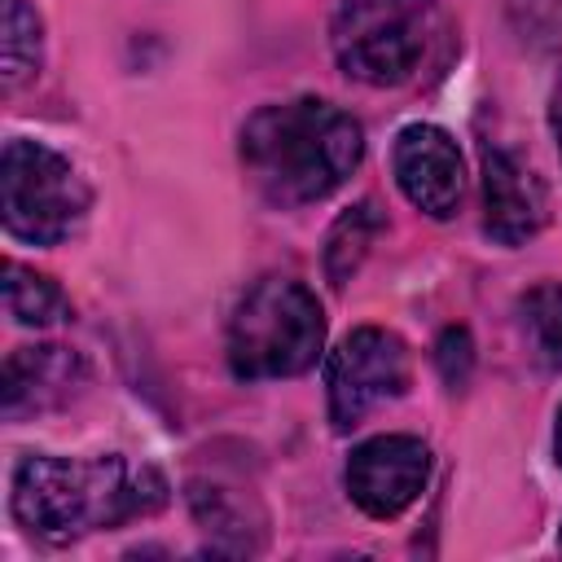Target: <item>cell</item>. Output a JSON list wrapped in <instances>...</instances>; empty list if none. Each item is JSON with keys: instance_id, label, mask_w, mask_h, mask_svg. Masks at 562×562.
Wrapping results in <instances>:
<instances>
[{"instance_id": "7c38bea8", "label": "cell", "mask_w": 562, "mask_h": 562, "mask_svg": "<svg viewBox=\"0 0 562 562\" xmlns=\"http://www.w3.org/2000/svg\"><path fill=\"white\" fill-rule=\"evenodd\" d=\"M518 329L531 360L562 373V281H540L518 299Z\"/></svg>"}, {"instance_id": "4fadbf2b", "label": "cell", "mask_w": 562, "mask_h": 562, "mask_svg": "<svg viewBox=\"0 0 562 562\" xmlns=\"http://www.w3.org/2000/svg\"><path fill=\"white\" fill-rule=\"evenodd\" d=\"M0 57H4V88L13 92L44 61V22L26 0H0Z\"/></svg>"}, {"instance_id": "3957f363", "label": "cell", "mask_w": 562, "mask_h": 562, "mask_svg": "<svg viewBox=\"0 0 562 562\" xmlns=\"http://www.w3.org/2000/svg\"><path fill=\"white\" fill-rule=\"evenodd\" d=\"M325 347V312L294 277H259L228 321V369L241 382L294 378Z\"/></svg>"}, {"instance_id": "d6986e66", "label": "cell", "mask_w": 562, "mask_h": 562, "mask_svg": "<svg viewBox=\"0 0 562 562\" xmlns=\"http://www.w3.org/2000/svg\"><path fill=\"white\" fill-rule=\"evenodd\" d=\"M558 544H562V540H558Z\"/></svg>"}, {"instance_id": "5b68a950", "label": "cell", "mask_w": 562, "mask_h": 562, "mask_svg": "<svg viewBox=\"0 0 562 562\" xmlns=\"http://www.w3.org/2000/svg\"><path fill=\"white\" fill-rule=\"evenodd\" d=\"M408 347L400 334L382 325L351 329L325 364V391H329V422L338 435L356 430L382 400H395L408 391Z\"/></svg>"}, {"instance_id": "277c9868", "label": "cell", "mask_w": 562, "mask_h": 562, "mask_svg": "<svg viewBox=\"0 0 562 562\" xmlns=\"http://www.w3.org/2000/svg\"><path fill=\"white\" fill-rule=\"evenodd\" d=\"M88 180L79 167L40 145V140H9L0 154V220L13 241L26 246H57L66 241L88 215Z\"/></svg>"}, {"instance_id": "e0dca14e", "label": "cell", "mask_w": 562, "mask_h": 562, "mask_svg": "<svg viewBox=\"0 0 562 562\" xmlns=\"http://www.w3.org/2000/svg\"><path fill=\"white\" fill-rule=\"evenodd\" d=\"M549 127H553V140H558V158H562V75L553 83V97H549Z\"/></svg>"}, {"instance_id": "7a4b0ae2", "label": "cell", "mask_w": 562, "mask_h": 562, "mask_svg": "<svg viewBox=\"0 0 562 562\" xmlns=\"http://www.w3.org/2000/svg\"><path fill=\"white\" fill-rule=\"evenodd\" d=\"M162 501H167V483L154 465H132L123 457L75 461L48 452L22 457L9 492L13 518L48 544L123 527L132 518L162 509Z\"/></svg>"}, {"instance_id": "8fae6325", "label": "cell", "mask_w": 562, "mask_h": 562, "mask_svg": "<svg viewBox=\"0 0 562 562\" xmlns=\"http://www.w3.org/2000/svg\"><path fill=\"white\" fill-rule=\"evenodd\" d=\"M189 505H193V518L206 536H215L228 553H255L259 540H250V531H263L259 522L250 527V514H246V496H237L233 487L224 483H189Z\"/></svg>"}, {"instance_id": "5bb4252c", "label": "cell", "mask_w": 562, "mask_h": 562, "mask_svg": "<svg viewBox=\"0 0 562 562\" xmlns=\"http://www.w3.org/2000/svg\"><path fill=\"white\" fill-rule=\"evenodd\" d=\"M4 307L18 325H35V329L70 316V299L61 294V285L18 259L4 263Z\"/></svg>"}, {"instance_id": "6da1fadb", "label": "cell", "mask_w": 562, "mask_h": 562, "mask_svg": "<svg viewBox=\"0 0 562 562\" xmlns=\"http://www.w3.org/2000/svg\"><path fill=\"white\" fill-rule=\"evenodd\" d=\"M237 154L268 206L299 211L347 184L364 158V127L325 97H290L241 123Z\"/></svg>"}, {"instance_id": "ba28073f", "label": "cell", "mask_w": 562, "mask_h": 562, "mask_svg": "<svg viewBox=\"0 0 562 562\" xmlns=\"http://www.w3.org/2000/svg\"><path fill=\"white\" fill-rule=\"evenodd\" d=\"M549 220V193L509 149L483 145V233L501 246L531 241Z\"/></svg>"}, {"instance_id": "30bf717a", "label": "cell", "mask_w": 562, "mask_h": 562, "mask_svg": "<svg viewBox=\"0 0 562 562\" xmlns=\"http://www.w3.org/2000/svg\"><path fill=\"white\" fill-rule=\"evenodd\" d=\"M382 228H386V220L369 198L334 220V228L325 237V281L334 290H342L360 272V263H364V255H369V246L378 241Z\"/></svg>"}, {"instance_id": "ac0fdd59", "label": "cell", "mask_w": 562, "mask_h": 562, "mask_svg": "<svg viewBox=\"0 0 562 562\" xmlns=\"http://www.w3.org/2000/svg\"><path fill=\"white\" fill-rule=\"evenodd\" d=\"M553 452H558V465H562V408H558V426H553Z\"/></svg>"}, {"instance_id": "8992f818", "label": "cell", "mask_w": 562, "mask_h": 562, "mask_svg": "<svg viewBox=\"0 0 562 562\" xmlns=\"http://www.w3.org/2000/svg\"><path fill=\"white\" fill-rule=\"evenodd\" d=\"M430 452L417 435H373L347 457V492L369 518H400L426 487Z\"/></svg>"}, {"instance_id": "9a60e30c", "label": "cell", "mask_w": 562, "mask_h": 562, "mask_svg": "<svg viewBox=\"0 0 562 562\" xmlns=\"http://www.w3.org/2000/svg\"><path fill=\"white\" fill-rule=\"evenodd\" d=\"M426 0H342L334 18V35H364V31H395V26H426Z\"/></svg>"}, {"instance_id": "9c48e42d", "label": "cell", "mask_w": 562, "mask_h": 562, "mask_svg": "<svg viewBox=\"0 0 562 562\" xmlns=\"http://www.w3.org/2000/svg\"><path fill=\"white\" fill-rule=\"evenodd\" d=\"M4 417L22 422L35 413L66 408L88 386V364L79 351L40 342V347H13L4 360Z\"/></svg>"}, {"instance_id": "2e32d148", "label": "cell", "mask_w": 562, "mask_h": 562, "mask_svg": "<svg viewBox=\"0 0 562 562\" xmlns=\"http://www.w3.org/2000/svg\"><path fill=\"white\" fill-rule=\"evenodd\" d=\"M435 364H439V378L448 382V391H461L470 382V369H474V342H470V329L452 325L439 334L435 342Z\"/></svg>"}, {"instance_id": "52a82bcc", "label": "cell", "mask_w": 562, "mask_h": 562, "mask_svg": "<svg viewBox=\"0 0 562 562\" xmlns=\"http://www.w3.org/2000/svg\"><path fill=\"white\" fill-rule=\"evenodd\" d=\"M391 171L400 193L430 220H448L461 206L465 193V167L457 140L435 123H408L395 136Z\"/></svg>"}]
</instances>
